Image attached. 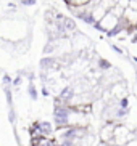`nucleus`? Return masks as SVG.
<instances>
[{
    "label": "nucleus",
    "instance_id": "f257e3e1",
    "mask_svg": "<svg viewBox=\"0 0 137 146\" xmlns=\"http://www.w3.org/2000/svg\"><path fill=\"white\" fill-rule=\"evenodd\" d=\"M118 24H120V18H116L111 11H108V13L105 15L99 23H97V24H94V27L95 29H99V31H102V32H107V34L111 37V35L115 34Z\"/></svg>",
    "mask_w": 137,
    "mask_h": 146
},
{
    "label": "nucleus",
    "instance_id": "f03ea898",
    "mask_svg": "<svg viewBox=\"0 0 137 146\" xmlns=\"http://www.w3.org/2000/svg\"><path fill=\"white\" fill-rule=\"evenodd\" d=\"M115 122H105L99 129V141L105 145H111L113 141V132H115Z\"/></svg>",
    "mask_w": 137,
    "mask_h": 146
},
{
    "label": "nucleus",
    "instance_id": "7ed1b4c3",
    "mask_svg": "<svg viewBox=\"0 0 137 146\" xmlns=\"http://www.w3.org/2000/svg\"><path fill=\"white\" fill-rule=\"evenodd\" d=\"M37 125H39V129H40V132H42V137L53 138V135H55V127H53L52 122H48V120H37Z\"/></svg>",
    "mask_w": 137,
    "mask_h": 146
},
{
    "label": "nucleus",
    "instance_id": "20e7f679",
    "mask_svg": "<svg viewBox=\"0 0 137 146\" xmlns=\"http://www.w3.org/2000/svg\"><path fill=\"white\" fill-rule=\"evenodd\" d=\"M107 13H108V11L99 3V5H95L94 8H92V11H90V19H92V23H94V24H97V23H99Z\"/></svg>",
    "mask_w": 137,
    "mask_h": 146
},
{
    "label": "nucleus",
    "instance_id": "39448f33",
    "mask_svg": "<svg viewBox=\"0 0 137 146\" xmlns=\"http://www.w3.org/2000/svg\"><path fill=\"white\" fill-rule=\"evenodd\" d=\"M124 21L129 24V27H134L137 24V10H132V8H126L124 10Z\"/></svg>",
    "mask_w": 137,
    "mask_h": 146
},
{
    "label": "nucleus",
    "instance_id": "423d86ee",
    "mask_svg": "<svg viewBox=\"0 0 137 146\" xmlns=\"http://www.w3.org/2000/svg\"><path fill=\"white\" fill-rule=\"evenodd\" d=\"M68 7H87V5L94 3V0H63Z\"/></svg>",
    "mask_w": 137,
    "mask_h": 146
},
{
    "label": "nucleus",
    "instance_id": "0eeeda50",
    "mask_svg": "<svg viewBox=\"0 0 137 146\" xmlns=\"http://www.w3.org/2000/svg\"><path fill=\"white\" fill-rule=\"evenodd\" d=\"M28 92H29V96H31L32 100H36V98H37V92H36L34 85H29V87H28Z\"/></svg>",
    "mask_w": 137,
    "mask_h": 146
},
{
    "label": "nucleus",
    "instance_id": "6e6552de",
    "mask_svg": "<svg viewBox=\"0 0 137 146\" xmlns=\"http://www.w3.org/2000/svg\"><path fill=\"white\" fill-rule=\"evenodd\" d=\"M99 66H100L102 69H108V68H111V66H110V63H107L105 60H99Z\"/></svg>",
    "mask_w": 137,
    "mask_h": 146
},
{
    "label": "nucleus",
    "instance_id": "1a4fd4ad",
    "mask_svg": "<svg viewBox=\"0 0 137 146\" xmlns=\"http://www.w3.org/2000/svg\"><path fill=\"white\" fill-rule=\"evenodd\" d=\"M36 0H21V5H34Z\"/></svg>",
    "mask_w": 137,
    "mask_h": 146
},
{
    "label": "nucleus",
    "instance_id": "9d476101",
    "mask_svg": "<svg viewBox=\"0 0 137 146\" xmlns=\"http://www.w3.org/2000/svg\"><path fill=\"white\" fill-rule=\"evenodd\" d=\"M42 95H44V96H48V95H50V92H48L47 87H44V88H42Z\"/></svg>",
    "mask_w": 137,
    "mask_h": 146
},
{
    "label": "nucleus",
    "instance_id": "9b49d317",
    "mask_svg": "<svg viewBox=\"0 0 137 146\" xmlns=\"http://www.w3.org/2000/svg\"><path fill=\"white\" fill-rule=\"evenodd\" d=\"M134 27H137V24H136V26H134Z\"/></svg>",
    "mask_w": 137,
    "mask_h": 146
}]
</instances>
